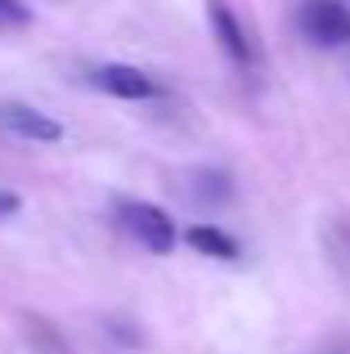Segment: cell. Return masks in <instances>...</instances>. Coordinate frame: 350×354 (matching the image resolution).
<instances>
[{
  "instance_id": "obj_5",
  "label": "cell",
  "mask_w": 350,
  "mask_h": 354,
  "mask_svg": "<svg viewBox=\"0 0 350 354\" xmlns=\"http://www.w3.org/2000/svg\"><path fill=\"white\" fill-rule=\"evenodd\" d=\"M207 18H211V27H216L220 45H225V50L234 54L238 63H252V41H247L243 23L234 18V9H229L225 0H211V5H207Z\"/></svg>"
},
{
  "instance_id": "obj_4",
  "label": "cell",
  "mask_w": 350,
  "mask_h": 354,
  "mask_svg": "<svg viewBox=\"0 0 350 354\" xmlns=\"http://www.w3.org/2000/svg\"><path fill=\"white\" fill-rule=\"evenodd\" d=\"M0 126L14 130V135H23V139H36V144H54V139H63L59 121L36 113V108H27V104H5V108H0Z\"/></svg>"
},
{
  "instance_id": "obj_7",
  "label": "cell",
  "mask_w": 350,
  "mask_h": 354,
  "mask_svg": "<svg viewBox=\"0 0 350 354\" xmlns=\"http://www.w3.org/2000/svg\"><path fill=\"white\" fill-rule=\"evenodd\" d=\"M27 23V9L18 0H0V27H23Z\"/></svg>"
},
{
  "instance_id": "obj_3",
  "label": "cell",
  "mask_w": 350,
  "mask_h": 354,
  "mask_svg": "<svg viewBox=\"0 0 350 354\" xmlns=\"http://www.w3.org/2000/svg\"><path fill=\"white\" fill-rule=\"evenodd\" d=\"M95 86L104 90V95H113V99H153L158 95L153 77L140 72V68H131V63H108V68H99Z\"/></svg>"
},
{
  "instance_id": "obj_6",
  "label": "cell",
  "mask_w": 350,
  "mask_h": 354,
  "mask_svg": "<svg viewBox=\"0 0 350 354\" xmlns=\"http://www.w3.org/2000/svg\"><path fill=\"white\" fill-rule=\"evenodd\" d=\"M184 238H189L193 251H202V256H211V260H234L238 256V242L229 238L225 229H216V225H193Z\"/></svg>"
},
{
  "instance_id": "obj_2",
  "label": "cell",
  "mask_w": 350,
  "mask_h": 354,
  "mask_svg": "<svg viewBox=\"0 0 350 354\" xmlns=\"http://www.w3.org/2000/svg\"><path fill=\"white\" fill-rule=\"evenodd\" d=\"M301 32L315 45H346L350 41V9L337 5V0H310L301 5Z\"/></svg>"
},
{
  "instance_id": "obj_1",
  "label": "cell",
  "mask_w": 350,
  "mask_h": 354,
  "mask_svg": "<svg viewBox=\"0 0 350 354\" xmlns=\"http://www.w3.org/2000/svg\"><path fill=\"white\" fill-rule=\"evenodd\" d=\"M117 216H122V225L131 229L135 242H144V247L158 251V256H167L175 247V220L162 207H153V202H122Z\"/></svg>"
},
{
  "instance_id": "obj_8",
  "label": "cell",
  "mask_w": 350,
  "mask_h": 354,
  "mask_svg": "<svg viewBox=\"0 0 350 354\" xmlns=\"http://www.w3.org/2000/svg\"><path fill=\"white\" fill-rule=\"evenodd\" d=\"M18 211V193H0V216H14Z\"/></svg>"
}]
</instances>
